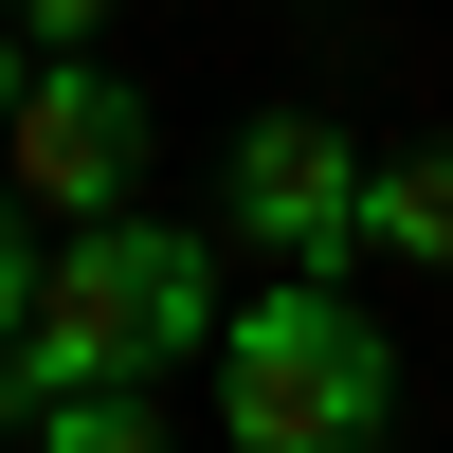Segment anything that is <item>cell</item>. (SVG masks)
Returning <instances> with one entry per match:
<instances>
[{
  "label": "cell",
  "instance_id": "6da1fadb",
  "mask_svg": "<svg viewBox=\"0 0 453 453\" xmlns=\"http://www.w3.org/2000/svg\"><path fill=\"white\" fill-rule=\"evenodd\" d=\"M218 326H236V290H218V236H181V218H73L55 273H36V326L0 345V418H36V399H91V381H181V363H218Z\"/></svg>",
  "mask_w": 453,
  "mask_h": 453
},
{
  "label": "cell",
  "instance_id": "7a4b0ae2",
  "mask_svg": "<svg viewBox=\"0 0 453 453\" xmlns=\"http://www.w3.org/2000/svg\"><path fill=\"white\" fill-rule=\"evenodd\" d=\"M399 418V345L345 309V273H273L218 326V435L236 453H381Z\"/></svg>",
  "mask_w": 453,
  "mask_h": 453
},
{
  "label": "cell",
  "instance_id": "3957f363",
  "mask_svg": "<svg viewBox=\"0 0 453 453\" xmlns=\"http://www.w3.org/2000/svg\"><path fill=\"white\" fill-rule=\"evenodd\" d=\"M145 145H164V127H145V91H127L109 55H36L19 109H0V181H19L55 236H73V218H127Z\"/></svg>",
  "mask_w": 453,
  "mask_h": 453
},
{
  "label": "cell",
  "instance_id": "9c48e42d",
  "mask_svg": "<svg viewBox=\"0 0 453 453\" xmlns=\"http://www.w3.org/2000/svg\"><path fill=\"white\" fill-rule=\"evenodd\" d=\"M19 73H36V36H19V19H0V109H19Z\"/></svg>",
  "mask_w": 453,
  "mask_h": 453
},
{
  "label": "cell",
  "instance_id": "5b68a950",
  "mask_svg": "<svg viewBox=\"0 0 453 453\" xmlns=\"http://www.w3.org/2000/svg\"><path fill=\"white\" fill-rule=\"evenodd\" d=\"M363 254H399V273H453V145H399V164H363Z\"/></svg>",
  "mask_w": 453,
  "mask_h": 453
},
{
  "label": "cell",
  "instance_id": "ba28073f",
  "mask_svg": "<svg viewBox=\"0 0 453 453\" xmlns=\"http://www.w3.org/2000/svg\"><path fill=\"white\" fill-rule=\"evenodd\" d=\"M0 19H19L36 55H91V36H109V0H0Z\"/></svg>",
  "mask_w": 453,
  "mask_h": 453
},
{
  "label": "cell",
  "instance_id": "277c9868",
  "mask_svg": "<svg viewBox=\"0 0 453 453\" xmlns=\"http://www.w3.org/2000/svg\"><path fill=\"white\" fill-rule=\"evenodd\" d=\"M218 236L273 254V273H345L363 254V145L326 127V109H254V127L218 145Z\"/></svg>",
  "mask_w": 453,
  "mask_h": 453
},
{
  "label": "cell",
  "instance_id": "52a82bcc",
  "mask_svg": "<svg viewBox=\"0 0 453 453\" xmlns=\"http://www.w3.org/2000/svg\"><path fill=\"white\" fill-rule=\"evenodd\" d=\"M36 273H55V254H36V200H19V181H0V345H19V326H36Z\"/></svg>",
  "mask_w": 453,
  "mask_h": 453
},
{
  "label": "cell",
  "instance_id": "8992f818",
  "mask_svg": "<svg viewBox=\"0 0 453 453\" xmlns=\"http://www.w3.org/2000/svg\"><path fill=\"white\" fill-rule=\"evenodd\" d=\"M36 453H164L145 381H91V399H36Z\"/></svg>",
  "mask_w": 453,
  "mask_h": 453
}]
</instances>
